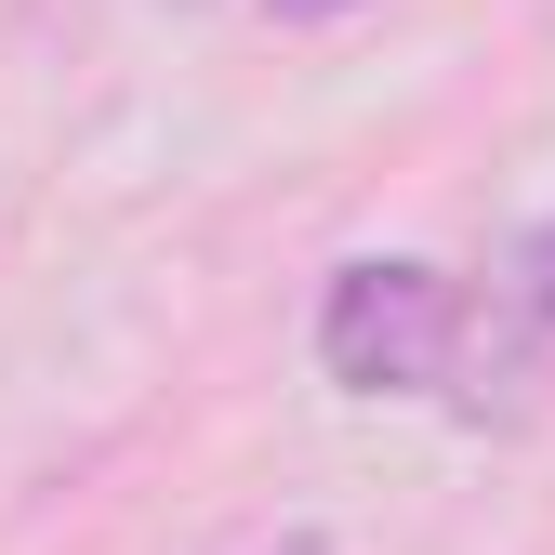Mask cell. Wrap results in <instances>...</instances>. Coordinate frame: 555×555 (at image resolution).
Listing matches in <instances>:
<instances>
[{
  "instance_id": "cell-2",
  "label": "cell",
  "mask_w": 555,
  "mask_h": 555,
  "mask_svg": "<svg viewBox=\"0 0 555 555\" xmlns=\"http://www.w3.org/2000/svg\"><path fill=\"white\" fill-rule=\"evenodd\" d=\"M529 371H555V212L503 264V384H529Z\"/></svg>"
},
{
  "instance_id": "cell-1",
  "label": "cell",
  "mask_w": 555,
  "mask_h": 555,
  "mask_svg": "<svg viewBox=\"0 0 555 555\" xmlns=\"http://www.w3.org/2000/svg\"><path fill=\"white\" fill-rule=\"evenodd\" d=\"M463 344H476L463 278L410 264V251L344 264V278H331V305H318V371H331L344 397H437V384L463 371Z\"/></svg>"
},
{
  "instance_id": "cell-3",
  "label": "cell",
  "mask_w": 555,
  "mask_h": 555,
  "mask_svg": "<svg viewBox=\"0 0 555 555\" xmlns=\"http://www.w3.org/2000/svg\"><path fill=\"white\" fill-rule=\"evenodd\" d=\"M278 27H331V14H358V0H264Z\"/></svg>"
},
{
  "instance_id": "cell-4",
  "label": "cell",
  "mask_w": 555,
  "mask_h": 555,
  "mask_svg": "<svg viewBox=\"0 0 555 555\" xmlns=\"http://www.w3.org/2000/svg\"><path fill=\"white\" fill-rule=\"evenodd\" d=\"M251 555H331V542H318V529H292V542H251Z\"/></svg>"
}]
</instances>
